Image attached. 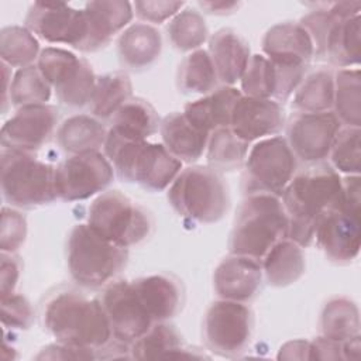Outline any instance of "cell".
<instances>
[{"label": "cell", "instance_id": "cell-52", "mask_svg": "<svg viewBox=\"0 0 361 361\" xmlns=\"http://www.w3.org/2000/svg\"><path fill=\"white\" fill-rule=\"evenodd\" d=\"M360 334L343 341V360H358L360 358Z\"/></svg>", "mask_w": 361, "mask_h": 361}, {"label": "cell", "instance_id": "cell-47", "mask_svg": "<svg viewBox=\"0 0 361 361\" xmlns=\"http://www.w3.org/2000/svg\"><path fill=\"white\" fill-rule=\"evenodd\" d=\"M21 271V262L13 252H3L0 255V293L1 298L14 293Z\"/></svg>", "mask_w": 361, "mask_h": 361}, {"label": "cell", "instance_id": "cell-51", "mask_svg": "<svg viewBox=\"0 0 361 361\" xmlns=\"http://www.w3.org/2000/svg\"><path fill=\"white\" fill-rule=\"evenodd\" d=\"M199 4L207 13L219 14V16L231 14L240 7V3L237 1H200Z\"/></svg>", "mask_w": 361, "mask_h": 361}, {"label": "cell", "instance_id": "cell-14", "mask_svg": "<svg viewBox=\"0 0 361 361\" xmlns=\"http://www.w3.org/2000/svg\"><path fill=\"white\" fill-rule=\"evenodd\" d=\"M100 302L109 319L113 337L121 343L130 345L154 324L133 281H111L106 285Z\"/></svg>", "mask_w": 361, "mask_h": 361}, {"label": "cell", "instance_id": "cell-44", "mask_svg": "<svg viewBox=\"0 0 361 361\" xmlns=\"http://www.w3.org/2000/svg\"><path fill=\"white\" fill-rule=\"evenodd\" d=\"M34 312L25 296L11 293L1 298V323L10 329L25 330L31 326Z\"/></svg>", "mask_w": 361, "mask_h": 361}, {"label": "cell", "instance_id": "cell-35", "mask_svg": "<svg viewBox=\"0 0 361 361\" xmlns=\"http://www.w3.org/2000/svg\"><path fill=\"white\" fill-rule=\"evenodd\" d=\"M334 99V73L320 68L303 78L295 90L292 106L299 111H329Z\"/></svg>", "mask_w": 361, "mask_h": 361}, {"label": "cell", "instance_id": "cell-2", "mask_svg": "<svg viewBox=\"0 0 361 361\" xmlns=\"http://www.w3.org/2000/svg\"><path fill=\"white\" fill-rule=\"evenodd\" d=\"M42 323L56 341L82 348L99 351L113 337L102 302L72 289L58 290L47 299Z\"/></svg>", "mask_w": 361, "mask_h": 361}, {"label": "cell", "instance_id": "cell-45", "mask_svg": "<svg viewBox=\"0 0 361 361\" xmlns=\"http://www.w3.org/2000/svg\"><path fill=\"white\" fill-rule=\"evenodd\" d=\"M185 6L183 1H164V0H155V1H135L133 3V10L137 14V17L142 21L152 23V24H161L168 18H172L176 16L180 8Z\"/></svg>", "mask_w": 361, "mask_h": 361}, {"label": "cell", "instance_id": "cell-11", "mask_svg": "<svg viewBox=\"0 0 361 361\" xmlns=\"http://www.w3.org/2000/svg\"><path fill=\"white\" fill-rule=\"evenodd\" d=\"M252 331L254 316L251 309L243 302L219 299L204 313V344L217 355L235 357L245 351Z\"/></svg>", "mask_w": 361, "mask_h": 361}, {"label": "cell", "instance_id": "cell-7", "mask_svg": "<svg viewBox=\"0 0 361 361\" xmlns=\"http://www.w3.org/2000/svg\"><path fill=\"white\" fill-rule=\"evenodd\" d=\"M0 180L4 200L14 207L34 209L58 197L55 166L31 152L3 148Z\"/></svg>", "mask_w": 361, "mask_h": 361}, {"label": "cell", "instance_id": "cell-41", "mask_svg": "<svg viewBox=\"0 0 361 361\" xmlns=\"http://www.w3.org/2000/svg\"><path fill=\"white\" fill-rule=\"evenodd\" d=\"M360 137H361L360 127L340 128L329 154L336 171L347 175H360V171H361Z\"/></svg>", "mask_w": 361, "mask_h": 361}, {"label": "cell", "instance_id": "cell-19", "mask_svg": "<svg viewBox=\"0 0 361 361\" xmlns=\"http://www.w3.org/2000/svg\"><path fill=\"white\" fill-rule=\"evenodd\" d=\"M261 261L230 254L223 258L213 274L214 292L220 299L250 302L258 293L262 282Z\"/></svg>", "mask_w": 361, "mask_h": 361}, {"label": "cell", "instance_id": "cell-36", "mask_svg": "<svg viewBox=\"0 0 361 361\" xmlns=\"http://www.w3.org/2000/svg\"><path fill=\"white\" fill-rule=\"evenodd\" d=\"M320 331L323 337L345 341L360 334V312L348 298L330 299L320 314Z\"/></svg>", "mask_w": 361, "mask_h": 361}, {"label": "cell", "instance_id": "cell-3", "mask_svg": "<svg viewBox=\"0 0 361 361\" xmlns=\"http://www.w3.org/2000/svg\"><path fill=\"white\" fill-rule=\"evenodd\" d=\"M103 147L121 180L137 183L151 192L171 186L182 169V162L164 144L127 140L109 130Z\"/></svg>", "mask_w": 361, "mask_h": 361}, {"label": "cell", "instance_id": "cell-48", "mask_svg": "<svg viewBox=\"0 0 361 361\" xmlns=\"http://www.w3.org/2000/svg\"><path fill=\"white\" fill-rule=\"evenodd\" d=\"M348 213L361 214V185L360 175H348L341 178L340 207Z\"/></svg>", "mask_w": 361, "mask_h": 361}, {"label": "cell", "instance_id": "cell-17", "mask_svg": "<svg viewBox=\"0 0 361 361\" xmlns=\"http://www.w3.org/2000/svg\"><path fill=\"white\" fill-rule=\"evenodd\" d=\"M313 240L330 261L337 264L353 261L360 252L361 214L341 209L326 212L316 224Z\"/></svg>", "mask_w": 361, "mask_h": 361}, {"label": "cell", "instance_id": "cell-21", "mask_svg": "<svg viewBox=\"0 0 361 361\" xmlns=\"http://www.w3.org/2000/svg\"><path fill=\"white\" fill-rule=\"evenodd\" d=\"M87 21V42L85 52L104 48L111 38L124 30L133 18V4L123 0L89 1L85 4Z\"/></svg>", "mask_w": 361, "mask_h": 361}, {"label": "cell", "instance_id": "cell-16", "mask_svg": "<svg viewBox=\"0 0 361 361\" xmlns=\"http://www.w3.org/2000/svg\"><path fill=\"white\" fill-rule=\"evenodd\" d=\"M56 124L58 110L51 104L20 107L1 127V145L7 149L32 152L49 141Z\"/></svg>", "mask_w": 361, "mask_h": 361}, {"label": "cell", "instance_id": "cell-50", "mask_svg": "<svg viewBox=\"0 0 361 361\" xmlns=\"http://www.w3.org/2000/svg\"><path fill=\"white\" fill-rule=\"evenodd\" d=\"M281 360H310V341L292 340L285 343L278 354Z\"/></svg>", "mask_w": 361, "mask_h": 361}, {"label": "cell", "instance_id": "cell-8", "mask_svg": "<svg viewBox=\"0 0 361 361\" xmlns=\"http://www.w3.org/2000/svg\"><path fill=\"white\" fill-rule=\"evenodd\" d=\"M87 224L123 248L141 243L152 230L148 212L120 190L103 192L90 203Z\"/></svg>", "mask_w": 361, "mask_h": 361}, {"label": "cell", "instance_id": "cell-27", "mask_svg": "<svg viewBox=\"0 0 361 361\" xmlns=\"http://www.w3.org/2000/svg\"><path fill=\"white\" fill-rule=\"evenodd\" d=\"M161 49L162 39L159 31L147 23L131 24L118 38L120 61L133 71L152 66L159 58Z\"/></svg>", "mask_w": 361, "mask_h": 361}, {"label": "cell", "instance_id": "cell-1", "mask_svg": "<svg viewBox=\"0 0 361 361\" xmlns=\"http://www.w3.org/2000/svg\"><path fill=\"white\" fill-rule=\"evenodd\" d=\"M281 196L289 220L288 238L303 248L313 241L319 219L340 207L341 178L329 164H309L293 175Z\"/></svg>", "mask_w": 361, "mask_h": 361}, {"label": "cell", "instance_id": "cell-6", "mask_svg": "<svg viewBox=\"0 0 361 361\" xmlns=\"http://www.w3.org/2000/svg\"><path fill=\"white\" fill-rule=\"evenodd\" d=\"M127 259V248L102 237L89 224H76L69 233L68 269L72 279L80 286H106L123 271Z\"/></svg>", "mask_w": 361, "mask_h": 361}, {"label": "cell", "instance_id": "cell-37", "mask_svg": "<svg viewBox=\"0 0 361 361\" xmlns=\"http://www.w3.org/2000/svg\"><path fill=\"white\" fill-rule=\"evenodd\" d=\"M250 142L237 137L230 127L210 133L206 158L210 168L219 172H230L240 168L248 155Z\"/></svg>", "mask_w": 361, "mask_h": 361}, {"label": "cell", "instance_id": "cell-31", "mask_svg": "<svg viewBox=\"0 0 361 361\" xmlns=\"http://www.w3.org/2000/svg\"><path fill=\"white\" fill-rule=\"evenodd\" d=\"M361 17L334 18L326 39L324 59L338 68L360 63V32Z\"/></svg>", "mask_w": 361, "mask_h": 361}, {"label": "cell", "instance_id": "cell-34", "mask_svg": "<svg viewBox=\"0 0 361 361\" xmlns=\"http://www.w3.org/2000/svg\"><path fill=\"white\" fill-rule=\"evenodd\" d=\"M217 82L213 62L204 49L188 54L178 68L176 85L183 94H207L216 89Z\"/></svg>", "mask_w": 361, "mask_h": 361}, {"label": "cell", "instance_id": "cell-13", "mask_svg": "<svg viewBox=\"0 0 361 361\" xmlns=\"http://www.w3.org/2000/svg\"><path fill=\"white\" fill-rule=\"evenodd\" d=\"M25 27L47 42L71 45L85 52L87 21L83 10H76L66 3L35 1L28 8Z\"/></svg>", "mask_w": 361, "mask_h": 361}, {"label": "cell", "instance_id": "cell-9", "mask_svg": "<svg viewBox=\"0 0 361 361\" xmlns=\"http://www.w3.org/2000/svg\"><path fill=\"white\" fill-rule=\"evenodd\" d=\"M244 164L243 190L245 195L281 196L298 166L296 157L283 137H268L254 144Z\"/></svg>", "mask_w": 361, "mask_h": 361}, {"label": "cell", "instance_id": "cell-33", "mask_svg": "<svg viewBox=\"0 0 361 361\" xmlns=\"http://www.w3.org/2000/svg\"><path fill=\"white\" fill-rule=\"evenodd\" d=\"M334 114L345 127L361 124V76L360 69L343 68L334 73Z\"/></svg>", "mask_w": 361, "mask_h": 361}, {"label": "cell", "instance_id": "cell-49", "mask_svg": "<svg viewBox=\"0 0 361 361\" xmlns=\"http://www.w3.org/2000/svg\"><path fill=\"white\" fill-rule=\"evenodd\" d=\"M310 360H343V343L317 337L310 341Z\"/></svg>", "mask_w": 361, "mask_h": 361}, {"label": "cell", "instance_id": "cell-39", "mask_svg": "<svg viewBox=\"0 0 361 361\" xmlns=\"http://www.w3.org/2000/svg\"><path fill=\"white\" fill-rule=\"evenodd\" d=\"M168 38L180 52H193L207 39V25L203 16L192 7L180 10L166 27Z\"/></svg>", "mask_w": 361, "mask_h": 361}, {"label": "cell", "instance_id": "cell-30", "mask_svg": "<svg viewBox=\"0 0 361 361\" xmlns=\"http://www.w3.org/2000/svg\"><path fill=\"white\" fill-rule=\"evenodd\" d=\"M107 131L94 116L75 114L66 118L56 130L59 147L75 155L99 151L104 145Z\"/></svg>", "mask_w": 361, "mask_h": 361}, {"label": "cell", "instance_id": "cell-4", "mask_svg": "<svg viewBox=\"0 0 361 361\" xmlns=\"http://www.w3.org/2000/svg\"><path fill=\"white\" fill-rule=\"evenodd\" d=\"M288 214L279 196L247 195L241 202L228 240L230 254L261 261L282 238L288 237Z\"/></svg>", "mask_w": 361, "mask_h": 361}, {"label": "cell", "instance_id": "cell-20", "mask_svg": "<svg viewBox=\"0 0 361 361\" xmlns=\"http://www.w3.org/2000/svg\"><path fill=\"white\" fill-rule=\"evenodd\" d=\"M262 51L272 63L307 66L314 56L307 31L293 21L272 25L262 38Z\"/></svg>", "mask_w": 361, "mask_h": 361}, {"label": "cell", "instance_id": "cell-12", "mask_svg": "<svg viewBox=\"0 0 361 361\" xmlns=\"http://www.w3.org/2000/svg\"><path fill=\"white\" fill-rule=\"evenodd\" d=\"M113 176L111 162L99 151L75 154L55 166L56 195L65 202L83 200L104 190Z\"/></svg>", "mask_w": 361, "mask_h": 361}, {"label": "cell", "instance_id": "cell-18", "mask_svg": "<svg viewBox=\"0 0 361 361\" xmlns=\"http://www.w3.org/2000/svg\"><path fill=\"white\" fill-rule=\"evenodd\" d=\"M283 121V109L276 100L241 94L233 109L230 128L241 140L252 142L279 133Z\"/></svg>", "mask_w": 361, "mask_h": 361}, {"label": "cell", "instance_id": "cell-46", "mask_svg": "<svg viewBox=\"0 0 361 361\" xmlns=\"http://www.w3.org/2000/svg\"><path fill=\"white\" fill-rule=\"evenodd\" d=\"M37 360H96L97 351L56 341L41 350Z\"/></svg>", "mask_w": 361, "mask_h": 361}, {"label": "cell", "instance_id": "cell-25", "mask_svg": "<svg viewBox=\"0 0 361 361\" xmlns=\"http://www.w3.org/2000/svg\"><path fill=\"white\" fill-rule=\"evenodd\" d=\"M164 147L180 162H196L206 151L209 133L195 127L183 113L166 114L159 124Z\"/></svg>", "mask_w": 361, "mask_h": 361}, {"label": "cell", "instance_id": "cell-5", "mask_svg": "<svg viewBox=\"0 0 361 361\" xmlns=\"http://www.w3.org/2000/svg\"><path fill=\"white\" fill-rule=\"evenodd\" d=\"M168 202L179 216L210 224L221 220L227 213L230 195L219 171L192 165L180 171L171 183Z\"/></svg>", "mask_w": 361, "mask_h": 361}, {"label": "cell", "instance_id": "cell-26", "mask_svg": "<svg viewBox=\"0 0 361 361\" xmlns=\"http://www.w3.org/2000/svg\"><path fill=\"white\" fill-rule=\"evenodd\" d=\"M130 357L135 360L155 358H207L196 348L183 347L179 331L166 322L154 323L140 338L130 344Z\"/></svg>", "mask_w": 361, "mask_h": 361}, {"label": "cell", "instance_id": "cell-15", "mask_svg": "<svg viewBox=\"0 0 361 361\" xmlns=\"http://www.w3.org/2000/svg\"><path fill=\"white\" fill-rule=\"evenodd\" d=\"M341 123L333 111H298L286 126V141L296 158L306 164L329 157Z\"/></svg>", "mask_w": 361, "mask_h": 361}, {"label": "cell", "instance_id": "cell-32", "mask_svg": "<svg viewBox=\"0 0 361 361\" xmlns=\"http://www.w3.org/2000/svg\"><path fill=\"white\" fill-rule=\"evenodd\" d=\"M133 85L127 72L114 71L96 79V86L89 102L90 113L96 118H111L113 114L131 99Z\"/></svg>", "mask_w": 361, "mask_h": 361}, {"label": "cell", "instance_id": "cell-29", "mask_svg": "<svg viewBox=\"0 0 361 361\" xmlns=\"http://www.w3.org/2000/svg\"><path fill=\"white\" fill-rule=\"evenodd\" d=\"M110 131L127 140H147L159 130L161 120L154 106L141 97L128 99L110 118Z\"/></svg>", "mask_w": 361, "mask_h": 361}, {"label": "cell", "instance_id": "cell-23", "mask_svg": "<svg viewBox=\"0 0 361 361\" xmlns=\"http://www.w3.org/2000/svg\"><path fill=\"white\" fill-rule=\"evenodd\" d=\"M133 285L154 323L166 322L182 307L183 289L178 278L168 274L141 276Z\"/></svg>", "mask_w": 361, "mask_h": 361}, {"label": "cell", "instance_id": "cell-22", "mask_svg": "<svg viewBox=\"0 0 361 361\" xmlns=\"http://www.w3.org/2000/svg\"><path fill=\"white\" fill-rule=\"evenodd\" d=\"M209 55L217 80L224 86L238 82L251 58L247 41L233 28H220L209 38Z\"/></svg>", "mask_w": 361, "mask_h": 361}, {"label": "cell", "instance_id": "cell-42", "mask_svg": "<svg viewBox=\"0 0 361 361\" xmlns=\"http://www.w3.org/2000/svg\"><path fill=\"white\" fill-rule=\"evenodd\" d=\"M244 96L272 99L275 93V69L265 55H251L240 79Z\"/></svg>", "mask_w": 361, "mask_h": 361}, {"label": "cell", "instance_id": "cell-38", "mask_svg": "<svg viewBox=\"0 0 361 361\" xmlns=\"http://www.w3.org/2000/svg\"><path fill=\"white\" fill-rule=\"evenodd\" d=\"M39 54L38 39L27 27L8 25L0 31L1 62L10 68L30 66Z\"/></svg>", "mask_w": 361, "mask_h": 361}, {"label": "cell", "instance_id": "cell-28", "mask_svg": "<svg viewBox=\"0 0 361 361\" xmlns=\"http://www.w3.org/2000/svg\"><path fill=\"white\" fill-rule=\"evenodd\" d=\"M261 267L269 285L276 288L292 285L305 274L303 250L290 238H282L265 254Z\"/></svg>", "mask_w": 361, "mask_h": 361}, {"label": "cell", "instance_id": "cell-10", "mask_svg": "<svg viewBox=\"0 0 361 361\" xmlns=\"http://www.w3.org/2000/svg\"><path fill=\"white\" fill-rule=\"evenodd\" d=\"M37 66L62 104L75 109L89 106L97 78L86 59L49 47L41 51Z\"/></svg>", "mask_w": 361, "mask_h": 361}, {"label": "cell", "instance_id": "cell-43", "mask_svg": "<svg viewBox=\"0 0 361 361\" xmlns=\"http://www.w3.org/2000/svg\"><path fill=\"white\" fill-rule=\"evenodd\" d=\"M27 221L25 217L14 209H1L0 248L3 252H16L25 241Z\"/></svg>", "mask_w": 361, "mask_h": 361}, {"label": "cell", "instance_id": "cell-40", "mask_svg": "<svg viewBox=\"0 0 361 361\" xmlns=\"http://www.w3.org/2000/svg\"><path fill=\"white\" fill-rule=\"evenodd\" d=\"M51 85L37 65L18 69L10 80L8 102L16 107L47 104L51 97Z\"/></svg>", "mask_w": 361, "mask_h": 361}, {"label": "cell", "instance_id": "cell-24", "mask_svg": "<svg viewBox=\"0 0 361 361\" xmlns=\"http://www.w3.org/2000/svg\"><path fill=\"white\" fill-rule=\"evenodd\" d=\"M241 94V90L234 86L223 85L203 97L188 103L182 113L195 127L210 134L217 128L230 127L233 109Z\"/></svg>", "mask_w": 361, "mask_h": 361}]
</instances>
